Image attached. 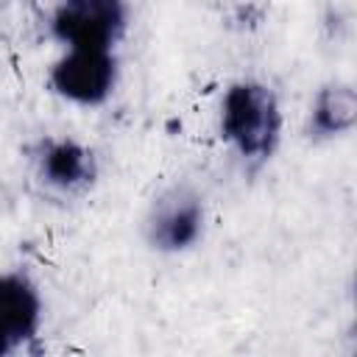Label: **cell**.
<instances>
[{
    "label": "cell",
    "mask_w": 357,
    "mask_h": 357,
    "mask_svg": "<svg viewBox=\"0 0 357 357\" xmlns=\"http://www.w3.org/2000/svg\"><path fill=\"white\" fill-rule=\"evenodd\" d=\"M284 114L279 95L259 78H237L220 95L218 131L220 139L248 167L271 162L282 142Z\"/></svg>",
    "instance_id": "cell-1"
},
{
    "label": "cell",
    "mask_w": 357,
    "mask_h": 357,
    "mask_svg": "<svg viewBox=\"0 0 357 357\" xmlns=\"http://www.w3.org/2000/svg\"><path fill=\"white\" fill-rule=\"evenodd\" d=\"M206 231V204L204 195L187 184L173 181L162 187L142 215V237L156 254H187L192 251Z\"/></svg>",
    "instance_id": "cell-2"
},
{
    "label": "cell",
    "mask_w": 357,
    "mask_h": 357,
    "mask_svg": "<svg viewBox=\"0 0 357 357\" xmlns=\"http://www.w3.org/2000/svg\"><path fill=\"white\" fill-rule=\"evenodd\" d=\"M47 84L64 103L81 109L103 106L120 84V56L117 50L61 47V56L47 70Z\"/></svg>",
    "instance_id": "cell-3"
},
{
    "label": "cell",
    "mask_w": 357,
    "mask_h": 357,
    "mask_svg": "<svg viewBox=\"0 0 357 357\" xmlns=\"http://www.w3.org/2000/svg\"><path fill=\"white\" fill-rule=\"evenodd\" d=\"M128 25V0H59L50 11V33L61 47L117 50Z\"/></svg>",
    "instance_id": "cell-4"
},
{
    "label": "cell",
    "mask_w": 357,
    "mask_h": 357,
    "mask_svg": "<svg viewBox=\"0 0 357 357\" xmlns=\"http://www.w3.org/2000/svg\"><path fill=\"white\" fill-rule=\"evenodd\" d=\"M36 181L64 198H78L98 181V156L89 145L73 137H45L31 153Z\"/></svg>",
    "instance_id": "cell-5"
},
{
    "label": "cell",
    "mask_w": 357,
    "mask_h": 357,
    "mask_svg": "<svg viewBox=\"0 0 357 357\" xmlns=\"http://www.w3.org/2000/svg\"><path fill=\"white\" fill-rule=\"evenodd\" d=\"M45 298L25 268L0 271V357L22 351L42 329Z\"/></svg>",
    "instance_id": "cell-6"
},
{
    "label": "cell",
    "mask_w": 357,
    "mask_h": 357,
    "mask_svg": "<svg viewBox=\"0 0 357 357\" xmlns=\"http://www.w3.org/2000/svg\"><path fill=\"white\" fill-rule=\"evenodd\" d=\"M357 123V95L349 81H329L324 84L307 112V137L312 142H332L346 137Z\"/></svg>",
    "instance_id": "cell-7"
}]
</instances>
